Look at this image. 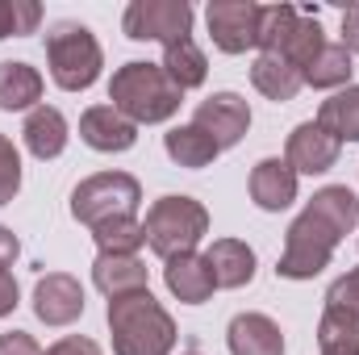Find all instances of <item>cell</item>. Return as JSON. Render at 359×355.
<instances>
[{
    "label": "cell",
    "mask_w": 359,
    "mask_h": 355,
    "mask_svg": "<svg viewBox=\"0 0 359 355\" xmlns=\"http://www.w3.org/2000/svg\"><path fill=\"white\" fill-rule=\"evenodd\" d=\"M359 226V196L347 184H326L301 209V217L284 234V255L276 272L284 280H313L334 260V247Z\"/></svg>",
    "instance_id": "obj_1"
},
{
    "label": "cell",
    "mask_w": 359,
    "mask_h": 355,
    "mask_svg": "<svg viewBox=\"0 0 359 355\" xmlns=\"http://www.w3.org/2000/svg\"><path fill=\"white\" fill-rule=\"evenodd\" d=\"M109 335L113 355H172L176 347V322L151 288L109 301Z\"/></svg>",
    "instance_id": "obj_2"
},
{
    "label": "cell",
    "mask_w": 359,
    "mask_h": 355,
    "mask_svg": "<svg viewBox=\"0 0 359 355\" xmlns=\"http://www.w3.org/2000/svg\"><path fill=\"white\" fill-rule=\"evenodd\" d=\"M109 100L121 117H130L134 126H159L168 117H176L184 92L172 84V76L163 72V63H126L113 72L109 80Z\"/></svg>",
    "instance_id": "obj_3"
},
{
    "label": "cell",
    "mask_w": 359,
    "mask_h": 355,
    "mask_svg": "<svg viewBox=\"0 0 359 355\" xmlns=\"http://www.w3.org/2000/svg\"><path fill=\"white\" fill-rule=\"evenodd\" d=\"M46 63H50V76L63 92H84L96 84L104 55H100V42L88 25L59 21L46 34Z\"/></svg>",
    "instance_id": "obj_4"
},
{
    "label": "cell",
    "mask_w": 359,
    "mask_h": 355,
    "mask_svg": "<svg viewBox=\"0 0 359 355\" xmlns=\"http://www.w3.org/2000/svg\"><path fill=\"white\" fill-rule=\"evenodd\" d=\"M142 230H147V243L159 260H176V255L196 251V243L209 234V213L192 196H159L151 205Z\"/></svg>",
    "instance_id": "obj_5"
},
{
    "label": "cell",
    "mask_w": 359,
    "mask_h": 355,
    "mask_svg": "<svg viewBox=\"0 0 359 355\" xmlns=\"http://www.w3.org/2000/svg\"><path fill=\"white\" fill-rule=\"evenodd\" d=\"M142 205V188L130 172H100L76 184L72 192V217L84 222L88 230L113 222V217H134Z\"/></svg>",
    "instance_id": "obj_6"
},
{
    "label": "cell",
    "mask_w": 359,
    "mask_h": 355,
    "mask_svg": "<svg viewBox=\"0 0 359 355\" xmlns=\"http://www.w3.org/2000/svg\"><path fill=\"white\" fill-rule=\"evenodd\" d=\"M126 38L134 42H184L192 38V4L188 0H134L121 17Z\"/></svg>",
    "instance_id": "obj_7"
},
{
    "label": "cell",
    "mask_w": 359,
    "mask_h": 355,
    "mask_svg": "<svg viewBox=\"0 0 359 355\" xmlns=\"http://www.w3.org/2000/svg\"><path fill=\"white\" fill-rule=\"evenodd\" d=\"M205 21H209V38H213L217 51L243 55V51L259 46L264 4H255V0H209Z\"/></svg>",
    "instance_id": "obj_8"
},
{
    "label": "cell",
    "mask_w": 359,
    "mask_h": 355,
    "mask_svg": "<svg viewBox=\"0 0 359 355\" xmlns=\"http://www.w3.org/2000/svg\"><path fill=\"white\" fill-rule=\"evenodd\" d=\"M192 126L205 130L222 151H230V147H238L243 134L251 130V109H247V100H243L238 92H213L209 100H201Z\"/></svg>",
    "instance_id": "obj_9"
},
{
    "label": "cell",
    "mask_w": 359,
    "mask_h": 355,
    "mask_svg": "<svg viewBox=\"0 0 359 355\" xmlns=\"http://www.w3.org/2000/svg\"><path fill=\"white\" fill-rule=\"evenodd\" d=\"M339 151H343V142H339L334 134H326L318 121H301V126L288 134L284 159H288V168H292L297 176H322V172H330V168L339 163Z\"/></svg>",
    "instance_id": "obj_10"
},
{
    "label": "cell",
    "mask_w": 359,
    "mask_h": 355,
    "mask_svg": "<svg viewBox=\"0 0 359 355\" xmlns=\"http://www.w3.org/2000/svg\"><path fill=\"white\" fill-rule=\"evenodd\" d=\"M34 314L46 326H72L84 314V288L67 272H46L34 284Z\"/></svg>",
    "instance_id": "obj_11"
},
{
    "label": "cell",
    "mask_w": 359,
    "mask_h": 355,
    "mask_svg": "<svg viewBox=\"0 0 359 355\" xmlns=\"http://www.w3.org/2000/svg\"><path fill=\"white\" fill-rule=\"evenodd\" d=\"M80 138L88 142L92 151L117 155V151H130L138 142V126L130 117H121L113 105H92L88 113L80 117Z\"/></svg>",
    "instance_id": "obj_12"
},
{
    "label": "cell",
    "mask_w": 359,
    "mask_h": 355,
    "mask_svg": "<svg viewBox=\"0 0 359 355\" xmlns=\"http://www.w3.org/2000/svg\"><path fill=\"white\" fill-rule=\"evenodd\" d=\"M205 264L213 276V288H243L255 280V251L243 239H217L205 251Z\"/></svg>",
    "instance_id": "obj_13"
},
{
    "label": "cell",
    "mask_w": 359,
    "mask_h": 355,
    "mask_svg": "<svg viewBox=\"0 0 359 355\" xmlns=\"http://www.w3.org/2000/svg\"><path fill=\"white\" fill-rule=\"evenodd\" d=\"M251 201L268 213H280L297 201V172L288 159H259L251 172Z\"/></svg>",
    "instance_id": "obj_14"
},
{
    "label": "cell",
    "mask_w": 359,
    "mask_h": 355,
    "mask_svg": "<svg viewBox=\"0 0 359 355\" xmlns=\"http://www.w3.org/2000/svg\"><path fill=\"white\" fill-rule=\"evenodd\" d=\"M230 355H284V335L268 314H238L226 330Z\"/></svg>",
    "instance_id": "obj_15"
},
{
    "label": "cell",
    "mask_w": 359,
    "mask_h": 355,
    "mask_svg": "<svg viewBox=\"0 0 359 355\" xmlns=\"http://www.w3.org/2000/svg\"><path fill=\"white\" fill-rule=\"evenodd\" d=\"M21 138H25L34 159H42V163L59 159L63 147H67V117L59 109H50V105H38V109H29L25 126H21Z\"/></svg>",
    "instance_id": "obj_16"
},
{
    "label": "cell",
    "mask_w": 359,
    "mask_h": 355,
    "mask_svg": "<svg viewBox=\"0 0 359 355\" xmlns=\"http://www.w3.org/2000/svg\"><path fill=\"white\" fill-rule=\"evenodd\" d=\"M92 280L109 301L130 297V293H147V264L138 255H96Z\"/></svg>",
    "instance_id": "obj_17"
},
{
    "label": "cell",
    "mask_w": 359,
    "mask_h": 355,
    "mask_svg": "<svg viewBox=\"0 0 359 355\" xmlns=\"http://www.w3.org/2000/svg\"><path fill=\"white\" fill-rule=\"evenodd\" d=\"M163 280H168L172 297H180L184 305H201V301H209V293H213L209 264H205V255H196V251L168 260V267H163Z\"/></svg>",
    "instance_id": "obj_18"
},
{
    "label": "cell",
    "mask_w": 359,
    "mask_h": 355,
    "mask_svg": "<svg viewBox=\"0 0 359 355\" xmlns=\"http://www.w3.org/2000/svg\"><path fill=\"white\" fill-rule=\"evenodd\" d=\"M42 100V76L38 67L21 63V59H4L0 63V109L17 113V109H38Z\"/></svg>",
    "instance_id": "obj_19"
},
{
    "label": "cell",
    "mask_w": 359,
    "mask_h": 355,
    "mask_svg": "<svg viewBox=\"0 0 359 355\" xmlns=\"http://www.w3.org/2000/svg\"><path fill=\"white\" fill-rule=\"evenodd\" d=\"M251 84L264 92L268 100H292L297 92L305 88V76L288 63V59H280V55H259L255 59V67H251Z\"/></svg>",
    "instance_id": "obj_20"
},
{
    "label": "cell",
    "mask_w": 359,
    "mask_h": 355,
    "mask_svg": "<svg viewBox=\"0 0 359 355\" xmlns=\"http://www.w3.org/2000/svg\"><path fill=\"white\" fill-rule=\"evenodd\" d=\"M326 46V38H322V25H318V17L313 13H301L297 17V25L288 29V38L276 46V51H264V55H280V59H288L301 76H305V67L318 59V51Z\"/></svg>",
    "instance_id": "obj_21"
},
{
    "label": "cell",
    "mask_w": 359,
    "mask_h": 355,
    "mask_svg": "<svg viewBox=\"0 0 359 355\" xmlns=\"http://www.w3.org/2000/svg\"><path fill=\"white\" fill-rule=\"evenodd\" d=\"M318 126L326 130V134H334L339 142H359V88L334 92L330 100H322V109H318Z\"/></svg>",
    "instance_id": "obj_22"
},
{
    "label": "cell",
    "mask_w": 359,
    "mask_h": 355,
    "mask_svg": "<svg viewBox=\"0 0 359 355\" xmlns=\"http://www.w3.org/2000/svg\"><path fill=\"white\" fill-rule=\"evenodd\" d=\"M163 72L172 76V84H176L180 92H188V88H201V84H205L209 63H205L201 46H196L192 38H184V42L163 46Z\"/></svg>",
    "instance_id": "obj_23"
},
{
    "label": "cell",
    "mask_w": 359,
    "mask_h": 355,
    "mask_svg": "<svg viewBox=\"0 0 359 355\" xmlns=\"http://www.w3.org/2000/svg\"><path fill=\"white\" fill-rule=\"evenodd\" d=\"M163 147H168V155L176 159L180 168H209V163L222 155V147H217L205 130H196V126H176V130L163 138Z\"/></svg>",
    "instance_id": "obj_24"
},
{
    "label": "cell",
    "mask_w": 359,
    "mask_h": 355,
    "mask_svg": "<svg viewBox=\"0 0 359 355\" xmlns=\"http://www.w3.org/2000/svg\"><path fill=\"white\" fill-rule=\"evenodd\" d=\"M351 51L343 46V42H326L322 51H318V59L305 67V84H313V88H351Z\"/></svg>",
    "instance_id": "obj_25"
},
{
    "label": "cell",
    "mask_w": 359,
    "mask_h": 355,
    "mask_svg": "<svg viewBox=\"0 0 359 355\" xmlns=\"http://www.w3.org/2000/svg\"><path fill=\"white\" fill-rule=\"evenodd\" d=\"M92 239H96L100 255H138V247L147 243V230L138 217H113V222L96 226Z\"/></svg>",
    "instance_id": "obj_26"
},
{
    "label": "cell",
    "mask_w": 359,
    "mask_h": 355,
    "mask_svg": "<svg viewBox=\"0 0 359 355\" xmlns=\"http://www.w3.org/2000/svg\"><path fill=\"white\" fill-rule=\"evenodd\" d=\"M38 21H42V4L38 0H0V42L34 34Z\"/></svg>",
    "instance_id": "obj_27"
},
{
    "label": "cell",
    "mask_w": 359,
    "mask_h": 355,
    "mask_svg": "<svg viewBox=\"0 0 359 355\" xmlns=\"http://www.w3.org/2000/svg\"><path fill=\"white\" fill-rule=\"evenodd\" d=\"M21 188V155L13 147V138L0 134V205H8Z\"/></svg>",
    "instance_id": "obj_28"
},
{
    "label": "cell",
    "mask_w": 359,
    "mask_h": 355,
    "mask_svg": "<svg viewBox=\"0 0 359 355\" xmlns=\"http://www.w3.org/2000/svg\"><path fill=\"white\" fill-rule=\"evenodd\" d=\"M326 305H339V309H351L359 314V267H351L347 276H339L326 293Z\"/></svg>",
    "instance_id": "obj_29"
},
{
    "label": "cell",
    "mask_w": 359,
    "mask_h": 355,
    "mask_svg": "<svg viewBox=\"0 0 359 355\" xmlns=\"http://www.w3.org/2000/svg\"><path fill=\"white\" fill-rule=\"evenodd\" d=\"M318 351H322V355H359V339L318 326Z\"/></svg>",
    "instance_id": "obj_30"
},
{
    "label": "cell",
    "mask_w": 359,
    "mask_h": 355,
    "mask_svg": "<svg viewBox=\"0 0 359 355\" xmlns=\"http://www.w3.org/2000/svg\"><path fill=\"white\" fill-rule=\"evenodd\" d=\"M0 355H46V351L38 347L34 335H25V330H8V335H0Z\"/></svg>",
    "instance_id": "obj_31"
},
{
    "label": "cell",
    "mask_w": 359,
    "mask_h": 355,
    "mask_svg": "<svg viewBox=\"0 0 359 355\" xmlns=\"http://www.w3.org/2000/svg\"><path fill=\"white\" fill-rule=\"evenodd\" d=\"M46 355H100V347L92 339H84V335H67V339H59Z\"/></svg>",
    "instance_id": "obj_32"
},
{
    "label": "cell",
    "mask_w": 359,
    "mask_h": 355,
    "mask_svg": "<svg viewBox=\"0 0 359 355\" xmlns=\"http://www.w3.org/2000/svg\"><path fill=\"white\" fill-rule=\"evenodd\" d=\"M343 46L359 55V4H351L347 13H343Z\"/></svg>",
    "instance_id": "obj_33"
},
{
    "label": "cell",
    "mask_w": 359,
    "mask_h": 355,
    "mask_svg": "<svg viewBox=\"0 0 359 355\" xmlns=\"http://www.w3.org/2000/svg\"><path fill=\"white\" fill-rule=\"evenodd\" d=\"M17 309V280L13 272H0V318H8Z\"/></svg>",
    "instance_id": "obj_34"
},
{
    "label": "cell",
    "mask_w": 359,
    "mask_h": 355,
    "mask_svg": "<svg viewBox=\"0 0 359 355\" xmlns=\"http://www.w3.org/2000/svg\"><path fill=\"white\" fill-rule=\"evenodd\" d=\"M17 251H21L17 234H13L8 226H0V272H8V267H13V260H17Z\"/></svg>",
    "instance_id": "obj_35"
},
{
    "label": "cell",
    "mask_w": 359,
    "mask_h": 355,
    "mask_svg": "<svg viewBox=\"0 0 359 355\" xmlns=\"http://www.w3.org/2000/svg\"><path fill=\"white\" fill-rule=\"evenodd\" d=\"M184 355H201V351H184Z\"/></svg>",
    "instance_id": "obj_36"
}]
</instances>
